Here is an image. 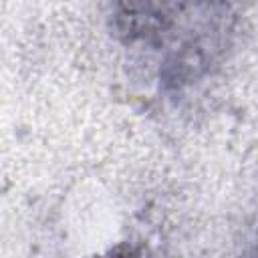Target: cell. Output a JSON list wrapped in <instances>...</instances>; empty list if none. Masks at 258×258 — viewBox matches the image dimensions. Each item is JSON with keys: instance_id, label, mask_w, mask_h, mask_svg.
<instances>
[{"instance_id": "obj_1", "label": "cell", "mask_w": 258, "mask_h": 258, "mask_svg": "<svg viewBox=\"0 0 258 258\" xmlns=\"http://www.w3.org/2000/svg\"><path fill=\"white\" fill-rule=\"evenodd\" d=\"M248 258H258V244H256V246H254V248L250 250V254H248Z\"/></svg>"}]
</instances>
